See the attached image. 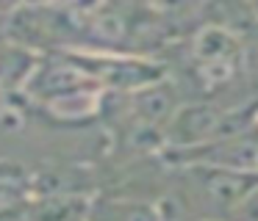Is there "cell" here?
<instances>
[{"label": "cell", "mask_w": 258, "mask_h": 221, "mask_svg": "<svg viewBox=\"0 0 258 221\" xmlns=\"http://www.w3.org/2000/svg\"><path fill=\"white\" fill-rule=\"evenodd\" d=\"M145 3H150L156 11H161V14H175V11H183L189 3H195V0H145Z\"/></svg>", "instance_id": "obj_6"}, {"label": "cell", "mask_w": 258, "mask_h": 221, "mask_svg": "<svg viewBox=\"0 0 258 221\" xmlns=\"http://www.w3.org/2000/svg\"><path fill=\"white\" fill-rule=\"evenodd\" d=\"M89 215L92 218H103V221H164L158 207H153L147 202H125V199L89 210Z\"/></svg>", "instance_id": "obj_4"}, {"label": "cell", "mask_w": 258, "mask_h": 221, "mask_svg": "<svg viewBox=\"0 0 258 221\" xmlns=\"http://www.w3.org/2000/svg\"><path fill=\"white\" fill-rule=\"evenodd\" d=\"M12 3H17V0H0V11H3V9H9Z\"/></svg>", "instance_id": "obj_9"}, {"label": "cell", "mask_w": 258, "mask_h": 221, "mask_svg": "<svg viewBox=\"0 0 258 221\" xmlns=\"http://www.w3.org/2000/svg\"><path fill=\"white\" fill-rule=\"evenodd\" d=\"M89 210L84 196H42L31 204L34 221H81L89 215Z\"/></svg>", "instance_id": "obj_3"}, {"label": "cell", "mask_w": 258, "mask_h": 221, "mask_svg": "<svg viewBox=\"0 0 258 221\" xmlns=\"http://www.w3.org/2000/svg\"><path fill=\"white\" fill-rule=\"evenodd\" d=\"M244 3H247V6H250V9L258 14V0H244Z\"/></svg>", "instance_id": "obj_8"}, {"label": "cell", "mask_w": 258, "mask_h": 221, "mask_svg": "<svg viewBox=\"0 0 258 221\" xmlns=\"http://www.w3.org/2000/svg\"><path fill=\"white\" fill-rule=\"evenodd\" d=\"M191 182L197 193L206 199V204L222 210H239L244 199L258 188V174L255 171H236L225 166H211V163H197L191 169Z\"/></svg>", "instance_id": "obj_2"}, {"label": "cell", "mask_w": 258, "mask_h": 221, "mask_svg": "<svg viewBox=\"0 0 258 221\" xmlns=\"http://www.w3.org/2000/svg\"><path fill=\"white\" fill-rule=\"evenodd\" d=\"M0 221H34L31 204H0Z\"/></svg>", "instance_id": "obj_5"}, {"label": "cell", "mask_w": 258, "mask_h": 221, "mask_svg": "<svg viewBox=\"0 0 258 221\" xmlns=\"http://www.w3.org/2000/svg\"><path fill=\"white\" fill-rule=\"evenodd\" d=\"M197 221H222V218H197Z\"/></svg>", "instance_id": "obj_10"}, {"label": "cell", "mask_w": 258, "mask_h": 221, "mask_svg": "<svg viewBox=\"0 0 258 221\" xmlns=\"http://www.w3.org/2000/svg\"><path fill=\"white\" fill-rule=\"evenodd\" d=\"M28 3H47V0H28Z\"/></svg>", "instance_id": "obj_11"}, {"label": "cell", "mask_w": 258, "mask_h": 221, "mask_svg": "<svg viewBox=\"0 0 258 221\" xmlns=\"http://www.w3.org/2000/svg\"><path fill=\"white\" fill-rule=\"evenodd\" d=\"M236 213H239L241 218H247V221H258V188L244 199V204H241V207L236 210Z\"/></svg>", "instance_id": "obj_7"}, {"label": "cell", "mask_w": 258, "mask_h": 221, "mask_svg": "<svg viewBox=\"0 0 258 221\" xmlns=\"http://www.w3.org/2000/svg\"><path fill=\"white\" fill-rule=\"evenodd\" d=\"M195 77L203 88H219L236 77L241 66V42L228 28L208 25L191 42Z\"/></svg>", "instance_id": "obj_1"}]
</instances>
